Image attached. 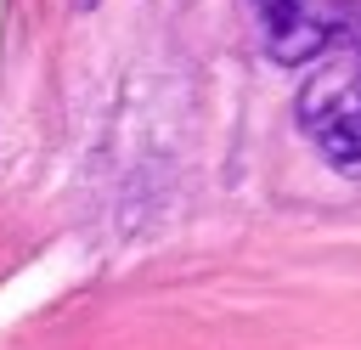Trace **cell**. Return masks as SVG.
Here are the masks:
<instances>
[{
  "label": "cell",
  "mask_w": 361,
  "mask_h": 350,
  "mask_svg": "<svg viewBox=\"0 0 361 350\" xmlns=\"http://www.w3.org/2000/svg\"><path fill=\"white\" fill-rule=\"evenodd\" d=\"M259 17V40L271 62H310L322 51H333V17L316 0H248Z\"/></svg>",
  "instance_id": "2"
},
{
  "label": "cell",
  "mask_w": 361,
  "mask_h": 350,
  "mask_svg": "<svg viewBox=\"0 0 361 350\" xmlns=\"http://www.w3.org/2000/svg\"><path fill=\"white\" fill-rule=\"evenodd\" d=\"M333 17V45L338 56H327L305 90H299V124L316 141V152L344 169L361 175V6H338Z\"/></svg>",
  "instance_id": "1"
}]
</instances>
